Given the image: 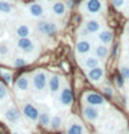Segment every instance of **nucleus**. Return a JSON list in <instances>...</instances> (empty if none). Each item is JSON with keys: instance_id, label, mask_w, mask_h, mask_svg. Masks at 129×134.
Wrapping results in <instances>:
<instances>
[{"instance_id": "aec40b11", "label": "nucleus", "mask_w": 129, "mask_h": 134, "mask_svg": "<svg viewBox=\"0 0 129 134\" xmlns=\"http://www.w3.org/2000/svg\"><path fill=\"white\" fill-rule=\"evenodd\" d=\"M86 29H87V32L90 34H97L100 32L103 29V24H101V21L97 20V18H87L85 21V25H83Z\"/></svg>"}, {"instance_id": "0eeeda50", "label": "nucleus", "mask_w": 129, "mask_h": 134, "mask_svg": "<svg viewBox=\"0 0 129 134\" xmlns=\"http://www.w3.org/2000/svg\"><path fill=\"white\" fill-rule=\"evenodd\" d=\"M17 49L20 50L22 54H29V56H35L39 52V43L36 41H33L32 38H22L15 42Z\"/></svg>"}, {"instance_id": "f3484780", "label": "nucleus", "mask_w": 129, "mask_h": 134, "mask_svg": "<svg viewBox=\"0 0 129 134\" xmlns=\"http://www.w3.org/2000/svg\"><path fill=\"white\" fill-rule=\"evenodd\" d=\"M14 34L18 39H22V38H31L32 35V27L27 23H18L14 27Z\"/></svg>"}, {"instance_id": "9b49d317", "label": "nucleus", "mask_w": 129, "mask_h": 134, "mask_svg": "<svg viewBox=\"0 0 129 134\" xmlns=\"http://www.w3.org/2000/svg\"><path fill=\"white\" fill-rule=\"evenodd\" d=\"M25 10H27V13L31 17L40 20V18H43L46 15V13H47V6H46L43 2H33L31 4H28Z\"/></svg>"}, {"instance_id": "f03ea898", "label": "nucleus", "mask_w": 129, "mask_h": 134, "mask_svg": "<svg viewBox=\"0 0 129 134\" xmlns=\"http://www.w3.org/2000/svg\"><path fill=\"white\" fill-rule=\"evenodd\" d=\"M106 10V0H85L81 3V13L85 15H99Z\"/></svg>"}, {"instance_id": "7c9ffc66", "label": "nucleus", "mask_w": 129, "mask_h": 134, "mask_svg": "<svg viewBox=\"0 0 129 134\" xmlns=\"http://www.w3.org/2000/svg\"><path fill=\"white\" fill-rule=\"evenodd\" d=\"M101 91H103V94L104 95H107V96H114V91H112V87H110V85H106V87H103L101 88Z\"/></svg>"}, {"instance_id": "4be33fe9", "label": "nucleus", "mask_w": 129, "mask_h": 134, "mask_svg": "<svg viewBox=\"0 0 129 134\" xmlns=\"http://www.w3.org/2000/svg\"><path fill=\"white\" fill-rule=\"evenodd\" d=\"M62 126H65V120H64L62 113H54L51 117V123H50L49 130L50 131H58V130H61Z\"/></svg>"}, {"instance_id": "c85d7f7f", "label": "nucleus", "mask_w": 129, "mask_h": 134, "mask_svg": "<svg viewBox=\"0 0 129 134\" xmlns=\"http://www.w3.org/2000/svg\"><path fill=\"white\" fill-rule=\"evenodd\" d=\"M2 77L4 78L7 85H12V73L10 70H3L2 71Z\"/></svg>"}, {"instance_id": "473e14b6", "label": "nucleus", "mask_w": 129, "mask_h": 134, "mask_svg": "<svg viewBox=\"0 0 129 134\" xmlns=\"http://www.w3.org/2000/svg\"><path fill=\"white\" fill-rule=\"evenodd\" d=\"M125 35L129 36V23L126 24V27H125Z\"/></svg>"}, {"instance_id": "4468645a", "label": "nucleus", "mask_w": 129, "mask_h": 134, "mask_svg": "<svg viewBox=\"0 0 129 134\" xmlns=\"http://www.w3.org/2000/svg\"><path fill=\"white\" fill-rule=\"evenodd\" d=\"M86 78H87L89 82L94 84V85H99V84H101L104 80H106V69L101 66V67H97V69H93V70L87 71Z\"/></svg>"}, {"instance_id": "7ed1b4c3", "label": "nucleus", "mask_w": 129, "mask_h": 134, "mask_svg": "<svg viewBox=\"0 0 129 134\" xmlns=\"http://www.w3.org/2000/svg\"><path fill=\"white\" fill-rule=\"evenodd\" d=\"M72 103H74V92L68 84L64 82L61 91L56 96V105L61 109H68L72 106Z\"/></svg>"}, {"instance_id": "2eb2a0df", "label": "nucleus", "mask_w": 129, "mask_h": 134, "mask_svg": "<svg viewBox=\"0 0 129 134\" xmlns=\"http://www.w3.org/2000/svg\"><path fill=\"white\" fill-rule=\"evenodd\" d=\"M93 42L89 39H78L76 45H75V53L78 56H87V54L93 53Z\"/></svg>"}, {"instance_id": "423d86ee", "label": "nucleus", "mask_w": 129, "mask_h": 134, "mask_svg": "<svg viewBox=\"0 0 129 134\" xmlns=\"http://www.w3.org/2000/svg\"><path fill=\"white\" fill-rule=\"evenodd\" d=\"M82 102H83V105H89V106H94L99 109L108 105L106 96H103L101 94L94 92V91H86L82 96Z\"/></svg>"}, {"instance_id": "cd10ccee", "label": "nucleus", "mask_w": 129, "mask_h": 134, "mask_svg": "<svg viewBox=\"0 0 129 134\" xmlns=\"http://www.w3.org/2000/svg\"><path fill=\"white\" fill-rule=\"evenodd\" d=\"M11 53V48L7 42H0V56H8Z\"/></svg>"}, {"instance_id": "6e6552de", "label": "nucleus", "mask_w": 129, "mask_h": 134, "mask_svg": "<svg viewBox=\"0 0 129 134\" xmlns=\"http://www.w3.org/2000/svg\"><path fill=\"white\" fill-rule=\"evenodd\" d=\"M3 119L6 120L10 126H17V124L22 123V120L25 119V117H24L22 112H21V109L18 106H15V105H10V106L4 110Z\"/></svg>"}, {"instance_id": "dca6fc26", "label": "nucleus", "mask_w": 129, "mask_h": 134, "mask_svg": "<svg viewBox=\"0 0 129 134\" xmlns=\"http://www.w3.org/2000/svg\"><path fill=\"white\" fill-rule=\"evenodd\" d=\"M82 116L89 123H96L100 119V109L89 105H82Z\"/></svg>"}, {"instance_id": "a878e982", "label": "nucleus", "mask_w": 129, "mask_h": 134, "mask_svg": "<svg viewBox=\"0 0 129 134\" xmlns=\"http://www.w3.org/2000/svg\"><path fill=\"white\" fill-rule=\"evenodd\" d=\"M119 75L124 78V81H129V63L119 64Z\"/></svg>"}, {"instance_id": "ddd939ff", "label": "nucleus", "mask_w": 129, "mask_h": 134, "mask_svg": "<svg viewBox=\"0 0 129 134\" xmlns=\"http://www.w3.org/2000/svg\"><path fill=\"white\" fill-rule=\"evenodd\" d=\"M79 66L85 70V73H87V71H90L93 69L101 67V62L92 53V54H87V56H83L82 60H79Z\"/></svg>"}, {"instance_id": "bb28decb", "label": "nucleus", "mask_w": 129, "mask_h": 134, "mask_svg": "<svg viewBox=\"0 0 129 134\" xmlns=\"http://www.w3.org/2000/svg\"><path fill=\"white\" fill-rule=\"evenodd\" d=\"M7 98H8V87L0 81V103L4 102Z\"/></svg>"}, {"instance_id": "b1692460", "label": "nucleus", "mask_w": 129, "mask_h": 134, "mask_svg": "<svg viewBox=\"0 0 129 134\" xmlns=\"http://www.w3.org/2000/svg\"><path fill=\"white\" fill-rule=\"evenodd\" d=\"M28 63H29L28 59H25L24 56H21V54H17V56H14L11 59V66L15 67V69H20V67L27 66Z\"/></svg>"}, {"instance_id": "c9c22d12", "label": "nucleus", "mask_w": 129, "mask_h": 134, "mask_svg": "<svg viewBox=\"0 0 129 134\" xmlns=\"http://www.w3.org/2000/svg\"><path fill=\"white\" fill-rule=\"evenodd\" d=\"M61 134H67V133H61Z\"/></svg>"}, {"instance_id": "a211bd4d", "label": "nucleus", "mask_w": 129, "mask_h": 134, "mask_svg": "<svg viewBox=\"0 0 129 134\" xmlns=\"http://www.w3.org/2000/svg\"><path fill=\"white\" fill-rule=\"evenodd\" d=\"M50 10H51L53 15L58 17V18H62L65 14H67V10H68V6H67L65 2L62 0H54L50 6Z\"/></svg>"}, {"instance_id": "72a5a7b5", "label": "nucleus", "mask_w": 129, "mask_h": 134, "mask_svg": "<svg viewBox=\"0 0 129 134\" xmlns=\"http://www.w3.org/2000/svg\"><path fill=\"white\" fill-rule=\"evenodd\" d=\"M125 14H126V15H129V4L126 6V10H125Z\"/></svg>"}, {"instance_id": "2f4dec72", "label": "nucleus", "mask_w": 129, "mask_h": 134, "mask_svg": "<svg viewBox=\"0 0 129 134\" xmlns=\"http://www.w3.org/2000/svg\"><path fill=\"white\" fill-rule=\"evenodd\" d=\"M11 134H28V133L25 131V130H21V129H12Z\"/></svg>"}, {"instance_id": "5701e85b", "label": "nucleus", "mask_w": 129, "mask_h": 134, "mask_svg": "<svg viewBox=\"0 0 129 134\" xmlns=\"http://www.w3.org/2000/svg\"><path fill=\"white\" fill-rule=\"evenodd\" d=\"M51 112H50V109L44 108L40 110V117H39V124L42 126V127L44 129H49L50 127V123H51Z\"/></svg>"}, {"instance_id": "39448f33", "label": "nucleus", "mask_w": 129, "mask_h": 134, "mask_svg": "<svg viewBox=\"0 0 129 134\" xmlns=\"http://www.w3.org/2000/svg\"><path fill=\"white\" fill-rule=\"evenodd\" d=\"M65 133L67 134H87L85 123L76 115H71L65 120Z\"/></svg>"}, {"instance_id": "6ab92c4d", "label": "nucleus", "mask_w": 129, "mask_h": 134, "mask_svg": "<svg viewBox=\"0 0 129 134\" xmlns=\"http://www.w3.org/2000/svg\"><path fill=\"white\" fill-rule=\"evenodd\" d=\"M93 54L99 59L100 62H106L108 56H110V46L108 45H103L99 43L93 48Z\"/></svg>"}, {"instance_id": "20e7f679", "label": "nucleus", "mask_w": 129, "mask_h": 134, "mask_svg": "<svg viewBox=\"0 0 129 134\" xmlns=\"http://www.w3.org/2000/svg\"><path fill=\"white\" fill-rule=\"evenodd\" d=\"M21 112H22V115L25 117V120L31 121V123H39V117H40V109L36 106L35 103L29 102V100H24L22 103H21Z\"/></svg>"}, {"instance_id": "f257e3e1", "label": "nucleus", "mask_w": 129, "mask_h": 134, "mask_svg": "<svg viewBox=\"0 0 129 134\" xmlns=\"http://www.w3.org/2000/svg\"><path fill=\"white\" fill-rule=\"evenodd\" d=\"M49 78L50 74L44 69H37L31 73V81H32V91L36 95H43L47 92L49 87Z\"/></svg>"}, {"instance_id": "f704fd0d", "label": "nucleus", "mask_w": 129, "mask_h": 134, "mask_svg": "<svg viewBox=\"0 0 129 134\" xmlns=\"http://www.w3.org/2000/svg\"><path fill=\"white\" fill-rule=\"evenodd\" d=\"M128 60H129V52H128Z\"/></svg>"}, {"instance_id": "412c9836", "label": "nucleus", "mask_w": 129, "mask_h": 134, "mask_svg": "<svg viewBox=\"0 0 129 134\" xmlns=\"http://www.w3.org/2000/svg\"><path fill=\"white\" fill-rule=\"evenodd\" d=\"M97 41L103 45H110L114 41V32L110 28H103L100 32H97Z\"/></svg>"}, {"instance_id": "f8f14e48", "label": "nucleus", "mask_w": 129, "mask_h": 134, "mask_svg": "<svg viewBox=\"0 0 129 134\" xmlns=\"http://www.w3.org/2000/svg\"><path fill=\"white\" fill-rule=\"evenodd\" d=\"M64 80H62L61 75L58 74H50V78H49V87H47V92L51 96H56L58 95V92L61 91L62 85H64Z\"/></svg>"}, {"instance_id": "393cba45", "label": "nucleus", "mask_w": 129, "mask_h": 134, "mask_svg": "<svg viewBox=\"0 0 129 134\" xmlns=\"http://www.w3.org/2000/svg\"><path fill=\"white\" fill-rule=\"evenodd\" d=\"M12 13V4L8 0H0V14L8 15Z\"/></svg>"}, {"instance_id": "1a4fd4ad", "label": "nucleus", "mask_w": 129, "mask_h": 134, "mask_svg": "<svg viewBox=\"0 0 129 134\" xmlns=\"http://www.w3.org/2000/svg\"><path fill=\"white\" fill-rule=\"evenodd\" d=\"M14 90L15 94L22 96V95H28L32 91V81H31V74H21L17 81L14 84Z\"/></svg>"}, {"instance_id": "9d476101", "label": "nucleus", "mask_w": 129, "mask_h": 134, "mask_svg": "<svg viewBox=\"0 0 129 134\" xmlns=\"http://www.w3.org/2000/svg\"><path fill=\"white\" fill-rule=\"evenodd\" d=\"M36 28H37V32L44 36H54L58 31L57 24L50 20H39L36 24Z\"/></svg>"}, {"instance_id": "c756f323", "label": "nucleus", "mask_w": 129, "mask_h": 134, "mask_svg": "<svg viewBox=\"0 0 129 134\" xmlns=\"http://www.w3.org/2000/svg\"><path fill=\"white\" fill-rule=\"evenodd\" d=\"M112 4H114L115 8L122 10L125 6H128V0H112Z\"/></svg>"}]
</instances>
